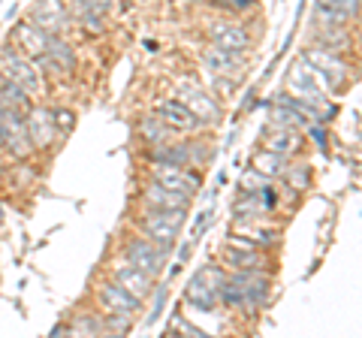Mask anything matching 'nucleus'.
Wrapping results in <instances>:
<instances>
[{"mask_svg":"<svg viewBox=\"0 0 362 338\" xmlns=\"http://www.w3.org/2000/svg\"><path fill=\"white\" fill-rule=\"evenodd\" d=\"M287 163H290V157H284V154H275V151H269V148H263V145H259V151H257V154H251V166L257 169V173L269 175L272 182H278V178L284 175Z\"/></svg>","mask_w":362,"mask_h":338,"instance_id":"a878e982","label":"nucleus"},{"mask_svg":"<svg viewBox=\"0 0 362 338\" xmlns=\"http://www.w3.org/2000/svg\"><path fill=\"white\" fill-rule=\"evenodd\" d=\"M151 308H148V314H145V330H151V326H157V320L166 314V302H169V284H163L160 278H157V284H154V290H151Z\"/></svg>","mask_w":362,"mask_h":338,"instance_id":"c85d7f7f","label":"nucleus"},{"mask_svg":"<svg viewBox=\"0 0 362 338\" xmlns=\"http://www.w3.org/2000/svg\"><path fill=\"white\" fill-rule=\"evenodd\" d=\"M284 91H290L293 97H299V100H305V103H311L317 109H323L326 103H329V94H326L320 85H317L314 73L308 70V64H305L302 58H296V61L290 64V70H287V88H284Z\"/></svg>","mask_w":362,"mask_h":338,"instance_id":"9d476101","label":"nucleus"},{"mask_svg":"<svg viewBox=\"0 0 362 338\" xmlns=\"http://www.w3.org/2000/svg\"><path fill=\"white\" fill-rule=\"evenodd\" d=\"M118 254H124L127 260L136 266V269H142L148 278H163L166 272V263H169V254L160 251L154 242H148L145 235H139L136 230L130 233H124L121 235V242H118Z\"/></svg>","mask_w":362,"mask_h":338,"instance_id":"20e7f679","label":"nucleus"},{"mask_svg":"<svg viewBox=\"0 0 362 338\" xmlns=\"http://www.w3.org/2000/svg\"><path fill=\"white\" fill-rule=\"evenodd\" d=\"M251 106H257V88H247V91H245V97H242V106H239V112H247Z\"/></svg>","mask_w":362,"mask_h":338,"instance_id":"ea45409f","label":"nucleus"},{"mask_svg":"<svg viewBox=\"0 0 362 338\" xmlns=\"http://www.w3.org/2000/svg\"><path fill=\"white\" fill-rule=\"evenodd\" d=\"M106 275H109L112 281H118V284H121L124 290H130L133 296L145 299V302H148L151 290H154V284H157V281L145 275L142 269H136V266H133L124 254H115V257H112L109 266H106Z\"/></svg>","mask_w":362,"mask_h":338,"instance_id":"9b49d317","label":"nucleus"},{"mask_svg":"<svg viewBox=\"0 0 362 338\" xmlns=\"http://www.w3.org/2000/svg\"><path fill=\"white\" fill-rule=\"evenodd\" d=\"M175 332H185L190 338H202V335H206V330L194 326L187 317H181V314H173V320H169V326H166V335H175Z\"/></svg>","mask_w":362,"mask_h":338,"instance_id":"2f4dec72","label":"nucleus"},{"mask_svg":"<svg viewBox=\"0 0 362 338\" xmlns=\"http://www.w3.org/2000/svg\"><path fill=\"white\" fill-rule=\"evenodd\" d=\"M0 100L9 103V106H16V109H21V112H28L33 106V97L25 91V88H18L13 82H0Z\"/></svg>","mask_w":362,"mask_h":338,"instance_id":"c756f323","label":"nucleus"},{"mask_svg":"<svg viewBox=\"0 0 362 338\" xmlns=\"http://www.w3.org/2000/svg\"><path fill=\"white\" fill-rule=\"evenodd\" d=\"M136 133H139V139L145 148H151V145L157 142H166V139H173L175 136V130H169L166 124L154 115V112H148V115H142L139 124H136Z\"/></svg>","mask_w":362,"mask_h":338,"instance_id":"5701e85b","label":"nucleus"},{"mask_svg":"<svg viewBox=\"0 0 362 338\" xmlns=\"http://www.w3.org/2000/svg\"><path fill=\"white\" fill-rule=\"evenodd\" d=\"M0 78L4 82H13L18 88H25L30 97H40L45 91V78L40 73V66L30 58H25L13 42L0 46Z\"/></svg>","mask_w":362,"mask_h":338,"instance_id":"7ed1b4c3","label":"nucleus"},{"mask_svg":"<svg viewBox=\"0 0 362 338\" xmlns=\"http://www.w3.org/2000/svg\"><path fill=\"white\" fill-rule=\"evenodd\" d=\"M233 221H257V218H269L266 209L259 206L257 199V190H235V199H233Z\"/></svg>","mask_w":362,"mask_h":338,"instance_id":"b1692460","label":"nucleus"},{"mask_svg":"<svg viewBox=\"0 0 362 338\" xmlns=\"http://www.w3.org/2000/svg\"><path fill=\"white\" fill-rule=\"evenodd\" d=\"M221 266L226 272H239V269H259V272H272V251H259L251 245H230L221 247Z\"/></svg>","mask_w":362,"mask_h":338,"instance_id":"4468645a","label":"nucleus"},{"mask_svg":"<svg viewBox=\"0 0 362 338\" xmlns=\"http://www.w3.org/2000/svg\"><path fill=\"white\" fill-rule=\"evenodd\" d=\"M311 21H314V28H350V25H356L347 13H341V9H335V6H326L320 0H314Z\"/></svg>","mask_w":362,"mask_h":338,"instance_id":"bb28decb","label":"nucleus"},{"mask_svg":"<svg viewBox=\"0 0 362 338\" xmlns=\"http://www.w3.org/2000/svg\"><path fill=\"white\" fill-rule=\"evenodd\" d=\"M145 163L148 166H190V145L175 136L166 142H157L145 151Z\"/></svg>","mask_w":362,"mask_h":338,"instance_id":"4be33fe9","label":"nucleus"},{"mask_svg":"<svg viewBox=\"0 0 362 338\" xmlns=\"http://www.w3.org/2000/svg\"><path fill=\"white\" fill-rule=\"evenodd\" d=\"M209 40L211 46H218L223 52H239V54H247L251 52V33H247V28H242L239 21H230V16H221L209 21Z\"/></svg>","mask_w":362,"mask_h":338,"instance_id":"ddd939ff","label":"nucleus"},{"mask_svg":"<svg viewBox=\"0 0 362 338\" xmlns=\"http://www.w3.org/2000/svg\"><path fill=\"white\" fill-rule=\"evenodd\" d=\"M190 145V166H194V169H199V166H206L209 161H211V145L209 142H202V139H190L187 142Z\"/></svg>","mask_w":362,"mask_h":338,"instance_id":"473e14b6","label":"nucleus"},{"mask_svg":"<svg viewBox=\"0 0 362 338\" xmlns=\"http://www.w3.org/2000/svg\"><path fill=\"white\" fill-rule=\"evenodd\" d=\"M320 4L341 9V13H347L354 21H359V6H362V0H320Z\"/></svg>","mask_w":362,"mask_h":338,"instance_id":"4c0bfd02","label":"nucleus"},{"mask_svg":"<svg viewBox=\"0 0 362 338\" xmlns=\"http://www.w3.org/2000/svg\"><path fill=\"white\" fill-rule=\"evenodd\" d=\"M181 269H185V263H178V260H175L173 266H169V278H178V275H181Z\"/></svg>","mask_w":362,"mask_h":338,"instance_id":"79ce46f5","label":"nucleus"},{"mask_svg":"<svg viewBox=\"0 0 362 338\" xmlns=\"http://www.w3.org/2000/svg\"><path fill=\"white\" fill-rule=\"evenodd\" d=\"M148 178L169 190H175V194H185L194 199L202 190V175L194 166H148Z\"/></svg>","mask_w":362,"mask_h":338,"instance_id":"1a4fd4ad","label":"nucleus"},{"mask_svg":"<svg viewBox=\"0 0 362 338\" xmlns=\"http://www.w3.org/2000/svg\"><path fill=\"white\" fill-rule=\"evenodd\" d=\"M226 185V173H223V169H221V173L218 175H214V187H223Z\"/></svg>","mask_w":362,"mask_h":338,"instance_id":"37998d69","label":"nucleus"},{"mask_svg":"<svg viewBox=\"0 0 362 338\" xmlns=\"http://www.w3.org/2000/svg\"><path fill=\"white\" fill-rule=\"evenodd\" d=\"M305 130L296 127H263V148L275 151V154H284V157H299L305 151Z\"/></svg>","mask_w":362,"mask_h":338,"instance_id":"aec40b11","label":"nucleus"},{"mask_svg":"<svg viewBox=\"0 0 362 338\" xmlns=\"http://www.w3.org/2000/svg\"><path fill=\"white\" fill-rule=\"evenodd\" d=\"M214 9H221L223 16H242L257 9V0H211Z\"/></svg>","mask_w":362,"mask_h":338,"instance_id":"7c9ffc66","label":"nucleus"},{"mask_svg":"<svg viewBox=\"0 0 362 338\" xmlns=\"http://www.w3.org/2000/svg\"><path fill=\"white\" fill-rule=\"evenodd\" d=\"M94 308L100 314H127V317H139L145 311V299L133 296L130 290H124L118 281H112L106 275L94 284Z\"/></svg>","mask_w":362,"mask_h":338,"instance_id":"423d86ee","label":"nucleus"},{"mask_svg":"<svg viewBox=\"0 0 362 338\" xmlns=\"http://www.w3.org/2000/svg\"><path fill=\"white\" fill-rule=\"evenodd\" d=\"M190 254H194V242H190V239H187L185 245H181V247H178V257H175V260L187 266V260H190Z\"/></svg>","mask_w":362,"mask_h":338,"instance_id":"a19ab883","label":"nucleus"},{"mask_svg":"<svg viewBox=\"0 0 362 338\" xmlns=\"http://www.w3.org/2000/svg\"><path fill=\"white\" fill-rule=\"evenodd\" d=\"M154 115L160 118L169 130L175 133H202L206 124H202L194 112H190L178 97H166V100H157L154 103Z\"/></svg>","mask_w":362,"mask_h":338,"instance_id":"2eb2a0df","label":"nucleus"},{"mask_svg":"<svg viewBox=\"0 0 362 338\" xmlns=\"http://www.w3.org/2000/svg\"><path fill=\"white\" fill-rule=\"evenodd\" d=\"M211 223H214V206H209V209H202V211H199V215L194 218V233H190V242H194V245H197V242H199V235H202V233H206V230L211 227Z\"/></svg>","mask_w":362,"mask_h":338,"instance_id":"c9c22d12","label":"nucleus"},{"mask_svg":"<svg viewBox=\"0 0 362 338\" xmlns=\"http://www.w3.org/2000/svg\"><path fill=\"white\" fill-rule=\"evenodd\" d=\"M245 64H247V58L239 52H223L218 46H209L206 52H202V66H206L211 76L233 78L235 85L245 78Z\"/></svg>","mask_w":362,"mask_h":338,"instance_id":"f3484780","label":"nucleus"},{"mask_svg":"<svg viewBox=\"0 0 362 338\" xmlns=\"http://www.w3.org/2000/svg\"><path fill=\"white\" fill-rule=\"evenodd\" d=\"M52 115H54V124H58L61 136L66 139L73 133V127H76V115H73L70 109H52Z\"/></svg>","mask_w":362,"mask_h":338,"instance_id":"e433bc0d","label":"nucleus"},{"mask_svg":"<svg viewBox=\"0 0 362 338\" xmlns=\"http://www.w3.org/2000/svg\"><path fill=\"white\" fill-rule=\"evenodd\" d=\"M0 82H4V78H0Z\"/></svg>","mask_w":362,"mask_h":338,"instance_id":"49530a36","label":"nucleus"},{"mask_svg":"<svg viewBox=\"0 0 362 338\" xmlns=\"http://www.w3.org/2000/svg\"><path fill=\"white\" fill-rule=\"evenodd\" d=\"M185 305L190 311H199V314H211V311H218V287L209 281L206 275V266L197 269V275L187 281V287H185Z\"/></svg>","mask_w":362,"mask_h":338,"instance_id":"a211bd4d","label":"nucleus"},{"mask_svg":"<svg viewBox=\"0 0 362 338\" xmlns=\"http://www.w3.org/2000/svg\"><path fill=\"white\" fill-rule=\"evenodd\" d=\"M233 235H239L242 242L259 251H275L281 245V227L272 218H257V221H233V227L226 230Z\"/></svg>","mask_w":362,"mask_h":338,"instance_id":"f8f14e48","label":"nucleus"},{"mask_svg":"<svg viewBox=\"0 0 362 338\" xmlns=\"http://www.w3.org/2000/svg\"><path fill=\"white\" fill-rule=\"evenodd\" d=\"M0 215H4V206H0Z\"/></svg>","mask_w":362,"mask_h":338,"instance_id":"a18cd8bd","label":"nucleus"},{"mask_svg":"<svg viewBox=\"0 0 362 338\" xmlns=\"http://www.w3.org/2000/svg\"><path fill=\"white\" fill-rule=\"evenodd\" d=\"M175 97L185 103L194 115L206 124V127H214V124H221V118H223V109H221V103L214 100V94L211 91H206V88H199L197 82H178V91H175Z\"/></svg>","mask_w":362,"mask_h":338,"instance_id":"6e6552de","label":"nucleus"},{"mask_svg":"<svg viewBox=\"0 0 362 338\" xmlns=\"http://www.w3.org/2000/svg\"><path fill=\"white\" fill-rule=\"evenodd\" d=\"M311 42H317V46H326L332 52H344L350 46V28H314Z\"/></svg>","mask_w":362,"mask_h":338,"instance_id":"cd10ccee","label":"nucleus"},{"mask_svg":"<svg viewBox=\"0 0 362 338\" xmlns=\"http://www.w3.org/2000/svg\"><path fill=\"white\" fill-rule=\"evenodd\" d=\"M66 326H70V335H106V320L97 308L76 311L73 317L66 320Z\"/></svg>","mask_w":362,"mask_h":338,"instance_id":"393cba45","label":"nucleus"},{"mask_svg":"<svg viewBox=\"0 0 362 338\" xmlns=\"http://www.w3.org/2000/svg\"><path fill=\"white\" fill-rule=\"evenodd\" d=\"M49 37L52 33H45L42 28H37L30 18H25V21H16L13 25V33H9V42L25 54V58H30V61H40L45 52H49Z\"/></svg>","mask_w":362,"mask_h":338,"instance_id":"dca6fc26","label":"nucleus"},{"mask_svg":"<svg viewBox=\"0 0 362 338\" xmlns=\"http://www.w3.org/2000/svg\"><path fill=\"white\" fill-rule=\"evenodd\" d=\"M78 4H85V6H90V9H97V13L109 16L112 6H115V0H78Z\"/></svg>","mask_w":362,"mask_h":338,"instance_id":"58836bf2","label":"nucleus"},{"mask_svg":"<svg viewBox=\"0 0 362 338\" xmlns=\"http://www.w3.org/2000/svg\"><path fill=\"white\" fill-rule=\"evenodd\" d=\"M25 136L33 145V154L54 151L61 145V139H64L49 106H30L28 109V115H25Z\"/></svg>","mask_w":362,"mask_h":338,"instance_id":"0eeeda50","label":"nucleus"},{"mask_svg":"<svg viewBox=\"0 0 362 338\" xmlns=\"http://www.w3.org/2000/svg\"><path fill=\"white\" fill-rule=\"evenodd\" d=\"M299 58L308 64V70L314 73L317 85H320L329 97L338 94L344 85H350V78H354V66H350V61L344 58V52H332L326 46L311 42L308 49H302Z\"/></svg>","mask_w":362,"mask_h":338,"instance_id":"f03ea898","label":"nucleus"},{"mask_svg":"<svg viewBox=\"0 0 362 338\" xmlns=\"http://www.w3.org/2000/svg\"><path fill=\"white\" fill-rule=\"evenodd\" d=\"M187 209H151V206H139V215H136L130 223L133 230L145 235L148 242H154L160 251L173 254L178 245L181 227L187 223Z\"/></svg>","mask_w":362,"mask_h":338,"instance_id":"f257e3e1","label":"nucleus"},{"mask_svg":"<svg viewBox=\"0 0 362 338\" xmlns=\"http://www.w3.org/2000/svg\"><path fill=\"white\" fill-rule=\"evenodd\" d=\"M30 21L37 28H42L45 33H66L73 28V18H70V9H66L64 0H37L30 13Z\"/></svg>","mask_w":362,"mask_h":338,"instance_id":"6ab92c4d","label":"nucleus"},{"mask_svg":"<svg viewBox=\"0 0 362 338\" xmlns=\"http://www.w3.org/2000/svg\"><path fill=\"white\" fill-rule=\"evenodd\" d=\"M305 139H311L317 145V151H329V133H326V124H308L305 127Z\"/></svg>","mask_w":362,"mask_h":338,"instance_id":"72a5a7b5","label":"nucleus"},{"mask_svg":"<svg viewBox=\"0 0 362 338\" xmlns=\"http://www.w3.org/2000/svg\"><path fill=\"white\" fill-rule=\"evenodd\" d=\"M6 136H9V133L4 130V124H0V148H4V145H6Z\"/></svg>","mask_w":362,"mask_h":338,"instance_id":"c03bdc74","label":"nucleus"},{"mask_svg":"<svg viewBox=\"0 0 362 338\" xmlns=\"http://www.w3.org/2000/svg\"><path fill=\"white\" fill-rule=\"evenodd\" d=\"M269 182H272L269 175L257 173L254 166H247L245 173H242V178H239V190H257V187H263V185H269Z\"/></svg>","mask_w":362,"mask_h":338,"instance_id":"f704fd0d","label":"nucleus"},{"mask_svg":"<svg viewBox=\"0 0 362 338\" xmlns=\"http://www.w3.org/2000/svg\"><path fill=\"white\" fill-rule=\"evenodd\" d=\"M139 206H151V209H187L194 206V197H185V194H175L163 185L145 178V185L139 187Z\"/></svg>","mask_w":362,"mask_h":338,"instance_id":"412c9836","label":"nucleus"},{"mask_svg":"<svg viewBox=\"0 0 362 338\" xmlns=\"http://www.w3.org/2000/svg\"><path fill=\"white\" fill-rule=\"evenodd\" d=\"M226 281H233L242 290V314H257L272 302V272L259 269H239V272H226Z\"/></svg>","mask_w":362,"mask_h":338,"instance_id":"39448f33","label":"nucleus"}]
</instances>
